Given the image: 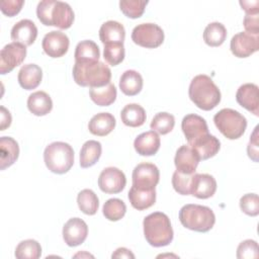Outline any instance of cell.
I'll list each match as a JSON object with an SVG mask.
<instances>
[{"mask_svg":"<svg viewBox=\"0 0 259 259\" xmlns=\"http://www.w3.org/2000/svg\"><path fill=\"white\" fill-rule=\"evenodd\" d=\"M38 20L47 26H57L61 29L71 27L74 21V11L67 2L42 0L36 6Z\"/></svg>","mask_w":259,"mask_h":259,"instance_id":"cell-1","label":"cell"},{"mask_svg":"<svg viewBox=\"0 0 259 259\" xmlns=\"http://www.w3.org/2000/svg\"><path fill=\"white\" fill-rule=\"evenodd\" d=\"M190 100L202 110H211L221 102V91L212 79L204 74L195 76L189 85Z\"/></svg>","mask_w":259,"mask_h":259,"instance_id":"cell-2","label":"cell"},{"mask_svg":"<svg viewBox=\"0 0 259 259\" xmlns=\"http://www.w3.org/2000/svg\"><path fill=\"white\" fill-rule=\"evenodd\" d=\"M144 236L153 247L168 246L173 240V229L170 220L164 212L156 211L148 214L143 222Z\"/></svg>","mask_w":259,"mask_h":259,"instance_id":"cell-3","label":"cell"},{"mask_svg":"<svg viewBox=\"0 0 259 259\" xmlns=\"http://www.w3.org/2000/svg\"><path fill=\"white\" fill-rule=\"evenodd\" d=\"M74 81L83 87H101L110 83L111 71L103 62L76 63L73 66Z\"/></svg>","mask_w":259,"mask_h":259,"instance_id":"cell-4","label":"cell"},{"mask_svg":"<svg viewBox=\"0 0 259 259\" xmlns=\"http://www.w3.org/2000/svg\"><path fill=\"white\" fill-rule=\"evenodd\" d=\"M179 221L186 229L205 233L212 229L215 223V215L208 206L189 203L180 208Z\"/></svg>","mask_w":259,"mask_h":259,"instance_id":"cell-5","label":"cell"},{"mask_svg":"<svg viewBox=\"0 0 259 259\" xmlns=\"http://www.w3.org/2000/svg\"><path fill=\"white\" fill-rule=\"evenodd\" d=\"M44 161L51 172L64 174L74 164V150L68 143L54 142L46 147Z\"/></svg>","mask_w":259,"mask_h":259,"instance_id":"cell-6","label":"cell"},{"mask_svg":"<svg viewBox=\"0 0 259 259\" xmlns=\"http://www.w3.org/2000/svg\"><path fill=\"white\" fill-rule=\"evenodd\" d=\"M217 128L229 140H237L243 136L247 127V119L239 111L223 108L213 116Z\"/></svg>","mask_w":259,"mask_h":259,"instance_id":"cell-7","label":"cell"},{"mask_svg":"<svg viewBox=\"0 0 259 259\" xmlns=\"http://www.w3.org/2000/svg\"><path fill=\"white\" fill-rule=\"evenodd\" d=\"M133 41L143 48L155 49L164 41V31L156 23H141L132 31Z\"/></svg>","mask_w":259,"mask_h":259,"instance_id":"cell-8","label":"cell"},{"mask_svg":"<svg viewBox=\"0 0 259 259\" xmlns=\"http://www.w3.org/2000/svg\"><path fill=\"white\" fill-rule=\"evenodd\" d=\"M133 185L140 189H155L160 179V171L155 164L140 163L133 170Z\"/></svg>","mask_w":259,"mask_h":259,"instance_id":"cell-9","label":"cell"},{"mask_svg":"<svg viewBox=\"0 0 259 259\" xmlns=\"http://www.w3.org/2000/svg\"><path fill=\"white\" fill-rule=\"evenodd\" d=\"M26 57V47L19 42H10L0 52V73L2 75L11 72L22 64Z\"/></svg>","mask_w":259,"mask_h":259,"instance_id":"cell-10","label":"cell"},{"mask_svg":"<svg viewBox=\"0 0 259 259\" xmlns=\"http://www.w3.org/2000/svg\"><path fill=\"white\" fill-rule=\"evenodd\" d=\"M126 184L124 173L116 167L104 168L98 177V186L101 191L109 194L119 193Z\"/></svg>","mask_w":259,"mask_h":259,"instance_id":"cell-11","label":"cell"},{"mask_svg":"<svg viewBox=\"0 0 259 259\" xmlns=\"http://www.w3.org/2000/svg\"><path fill=\"white\" fill-rule=\"evenodd\" d=\"M232 54L237 58H247L259 50V35L246 31L236 33L230 42Z\"/></svg>","mask_w":259,"mask_h":259,"instance_id":"cell-12","label":"cell"},{"mask_svg":"<svg viewBox=\"0 0 259 259\" xmlns=\"http://www.w3.org/2000/svg\"><path fill=\"white\" fill-rule=\"evenodd\" d=\"M70 40L66 33L60 30H52L48 32L41 42L44 52L51 58L63 57L69 49Z\"/></svg>","mask_w":259,"mask_h":259,"instance_id":"cell-13","label":"cell"},{"mask_svg":"<svg viewBox=\"0 0 259 259\" xmlns=\"http://www.w3.org/2000/svg\"><path fill=\"white\" fill-rule=\"evenodd\" d=\"M88 235L87 224L80 218H72L63 227V239L70 247L84 243Z\"/></svg>","mask_w":259,"mask_h":259,"instance_id":"cell-14","label":"cell"},{"mask_svg":"<svg viewBox=\"0 0 259 259\" xmlns=\"http://www.w3.org/2000/svg\"><path fill=\"white\" fill-rule=\"evenodd\" d=\"M181 128L188 145L208 134V127L205 119L194 113L187 114L183 117L181 121Z\"/></svg>","mask_w":259,"mask_h":259,"instance_id":"cell-15","label":"cell"},{"mask_svg":"<svg viewBox=\"0 0 259 259\" xmlns=\"http://www.w3.org/2000/svg\"><path fill=\"white\" fill-rule=\"evenodd\" d=\"M236 100L254 115H259V89L256 84L245 83L241 85L237 90Z\"/></svg>","mask_w":259,"mask_h":259,"instance_id":"cell-16","label":"cell"},{"mask_svg":"<svg viewBox=\"0 0 259 259\" xmlns=\"http://www.w3.org/2000/svg\"><path fill=\"white\" fill-rule=\"evenodd\" d=\"M199 161L197 153L189 145H182L178 148L174 158L176 170L184 174L195 173Z\"/></svg>","mask_w":259,"mask_h":259,"instance_id":"cell-17","label":"cell"},{"mask_svg":"<svg viewBox=\"0 0 259 259\" xmlns=\"http://www.w3.org/2000/svg\"><path fill=\"white\" fill-rule=\"evenodd\" d=\"M217 190V181L206 173H194L190 185V195L200 199L211 197Z\"/></svg>","mask_w":259,"mask_h":259,"instance_id":"cell-18","label":"cell"},{"mask_svg":"<svg viewBox=\"0 0 259 259\" xmlns=\"http://www.w3.org/2000/svg\"><path fill=\"white\" fill-rule=\"evenodd\" d=\"M11 38L15 42L27 47L34 42L37 36V27L30 19H21L11 28Z\"/></svg>","mask_w":259,"mask_h":259,"instance_id":"cell-19","label":"cell"},{"mask_svg":"<svg viewBox=\"0 0 259 259\" xmlns=\"http://www.w3.org/2000/svg\"><path fill=\"white\" fill-rule=\"evenodd\" d=\"M160 137L154 131L145 132L139 135L134 141V147L141 156H153L160 149Z\"/></svg>","mask_w":259,"mask_h":259,"instance_id":"cell-20","label":"cell"},{"mask_svg":"<svg viewBox=\"0 0 259 259\" xmlns=\"http://www.w3.org/2000/svg\"><path fill=\"white\" fill-rule=\"evenodd\" d=\"M99 38L103 45L123 44L125 38L124 26L115 20L105 21L99 28Z\"/></svg>","mask_w":259,"mask_h":259,"instance_id":"cell-21","label":"cell"},{"mask_svg":"<svg viewBox=\"0 0 259 259\" xmlns=\"http://www.w3.org/2000/svg\"><path fill=\"white\" fill-rule=\"evenodd\" d=\"M18 83L25 90L36 88L42 79V71L36 64L23 65L18 72Z\"/></svg>","mask_w":259,"mask_h":259,"instance_id":"cell-22","label":"cell"},{"mask_svg":"<svg viewBox=\"0 0 259 259\" xmlns=\"http://www.w3.org/2000/svg\"><path fill=\"white\" fill-rule=\"evenodd\" d=\"M198 155L200 160H207L213 157L221 148V143L218 138L209 133L189 145Z\"/></svg>","mask_w":259,"mask_h":259,"instance_id":"cell-23","label":"cell"},{"mask_svg":"<svg viewBox=\"0 0 259 259\" xmlns=\"http://www.w3.org/2000/svg\"><path fill=\"white\" fill-rule=\"evenodd\" d=\"M115 124L116 120L111 113L100 112L92 116L88 123V130L94 136L104 137L113 131Z\"/></svg>","mask_w":259,"mask_h":259,"instance_id":"cell-24","label":"cell"},{"mask_svg":"<svg viewBox=\"0 0 259 259\" xmlns=\"http://www.w3.org/2000/svg\"><path fill=\"white\" fill-rule=\"evenodd\" d=\"M19 146L11 137L0 138V169L4 170L11 166L18 158Z\"/></svg>","mask_w":259,"mask_h":259,"instance_id":"cell-25","label":"cell"},{"mask_svg":"<svg viewBox=\"0 0 259 259\" xmlns=\"http://www.w3.org/2000/svg\"><path fill=\"white\" fill-rule=\"evenodd\" d=\"M27 107L32 114L42 116L51 112L53 108V101L47 92L35 91L28 96Z\"/></svg>","mask_w":259,"mask_h":259,"instance_id":"cell-26","label":"cell"},{"mask_svg":"<svg viewBox=\"0 0 259 259\" xmlns=\"http://www.w3.org/2000/svg\"><path fill=\"white\" fill-rule=\"evenodd\" d=\"M128 200L132 206L138 210H144L151 207L156 201V190H145L135 187H131L128 191Z\"/></svg>","mask_w":259,"mask_h":259,"instance_id":"cell-27","label":"cell"},{"mask_svg":"<svg viewBox=\"0 0 259 259\" xmlns=\"http://www.w3.org/2000/svg\"><path fill=\"white\" fill-rule=\"evenodd\" d=\"M143 88V77L135 70L124 71L119 78V89L127 96H134Z\"/></svg>","mask_w":259,"mask_h":259,"instance_id":"cell-28","label":"cell"},{"mask_svg":"<svg viewBox=\"0 0 259 259\" xmlns=\"http://www.w3.org/2000/svg\"><path fill=\"white\" fill-rule=\"evenodd\" d=\"M146 117L145 109L137 103L126 104L120 112L121 121L131 127H138L143 125L146 121Z\"/></svg>","mask_w":259,"mask_h":259,"instance_id":"cell-29","label":"cell"},{"mask_svg":"<svg viewBox=\"0 0 259 259\" xmlns=\"http://www.w3.org/2000/svg\"><path fill=\"white\" fill-rule=\"evenodd\" d=\"M74 57L76 63L96 62L99 61L100 51L98 46L93 40L85 39L78 42L76 46Z\"/></svg>","mask_w":259,"mask_h":259,"instance_id":"cell-30","label":"cell"},{"mask_svg":"<svg viewBox=\"0 0 259 259\" xmlns=\"http://www.w3.org/2000/svg\"><path fill=\"white\" fill-rule=\"evenodd\" d=\"M91 100L99 106H108L116 99V88L114 84L108 83L101 87H92L89 89Z\"/></svg>","mask_w":259,"mask_h":259,"instance_id":"cell-31","label":"cell"},{"mask_svg":"<svg viewBox=\"0 0 259 259\" xmlns=\"http://www.w3.org/2000/svg\"><path fill=\"white\" fill-rule=\"evenodd\" d=\"M102 152L101 144L94 140L85 142L80 150V166L82 168H89L96 164Z\"/></svg>","mask_w":259,"mask_h":259,"instance_id":"cell-32","label":"cell"},{"mask_svg":"<svg viewBox=\"0 0 259 259\" xmlns=\"http://www.w3.org/2000/svg\"><path fill=\"white\" fill-rule=\"evenodd\" d=\"M227 37V29L221 22L214 21L208 23L203 31V40L209 47H219L223 45Z\"/></svg>","mask_w":259,"mask_h":259,"instance_id":"cell-33","label":"cell"},{"mask_svg":"<svg viewBox=\"0 0 259 259\" xmlns=\"http://www.w3.org/2000/svg\"><path fill=\"white\" fill-rule=\"evenodd\" d=\"M77 203L80 210L88 215H93L98 210L99 200L91 189H83L77 195Z\"/></svg>","mask_w":259,"mask_h":259,"instance_id":"cell-34","label":"cell"},{"mask_svg":"<svg viewBox=\"0 0 259 259\" xmlns=\"http://www.w3.org/2000/svg\"><path fill=\"white\" fill-rule=\"evenodd\" d=\"M14 254L18 259H37L41 255V247L37 241L27 239L16 246Z\"/></svg>","mask_w":259,"mask_h":259,"instance_id":"cell-35","label":"cell"},{"mask_svg":"<svg viewBox=\"0 0 259 259\" xmlns=\"http://www.w3.org/2000/svg\"><path fill=\"white\" fill-rule=\"evenodd\" d=\"M126 211L125 203L119 198H110L106 200L102 207L103 215L111 222H116L122 219Z\"/></svg>","mask_w":259,"mask_h":259,"instance_id":"cell-36","label":"cell"},{"mask_svg":"<svg viewBox=\"0 0 259 259\" xmlns=\"http://www.w3.org/2000/svg\"><path fill=\"white\" fill-rule=\"evenodd\" d=\"M174 125H175V118L171 113H168V112L157 113L153 117L150 124L152 131L160 135H167L173 130Z\"/></svg>","mask_w":259,"mask_h":259,"instance_id":"cell-37","label":"cell"},{"mask_svg":"<svg viewBox=\"0 0 259 259\" xmlns=\"http://www.w3.org/2000/svg\"><path fill=\"white\" fill-rule=\"evenodd\" d=\"M147 4V0H121L119 1V8L125 16L130 18H139L143 15Z\"/></svg>","mask_w":259,"mask_h":259,"instance_id":"cell-38","label":"cell"},{"mask_svg":"<svg viewBox=\"0 0 259 259\" xmlns=\"http://www.w3.org/2000/svg\"><path fill=\"white\" fill-rule=\"evenodd\" d=\"M123 44H106L104 45L103 58L111 66L120 64L124 59Z\"/></svg>","mask_w":259,"mask_h":259,"instance_id":"cell-39","label":"cell"},{"mask_svg":"<svg viewBox=\"0 0 259 259\" xmlns=\"http://www.w3.org/2000/svg\"><path fill=\"white\" fill-rule=\"evenodd\" d=\"M193 174H184L176 170L172 175V185L175 191L182 195H190V185Z\"/></svg>","mask_w":259,"mask_h":259,"instance_id":"cell-40","label":"cell"},{"mask_svg":"<svg viewBox=\"0 0 259 259\" xmlns=\"http://www.w3.org/2000/svg\"><path fill=\"white\" fill-rule=\"evenodd\" d=\"M241 210L250 217H256L259 213V198L256 193H247L240 198Z\"/></svg>","mask_w":259,"mask_h":259,"instance_id":"cell-41","label":"cell"},{"mask_svg":"<svg viewBox=\"0 0 259 259\" xmlns=\"http://www.w3.org/2000/svg\"><path fill=\"white\" fill-rule=\"evenodd\" d=\"M258 244L256 241L248 239L241 242L237 248V257L239 259L258 258Z\"/></svg>","mask_w":259,"mask_h":259,"instance_id":"cell-42","label":"cell"},{"mask_svg":"<svg viewBox=\"0 0 259 259\" xmlns=\"http://www.w3.org/2000/svg\"><path fill=\"white\" fill-rule=\"evenodd\" d=\"M23 4V0H2L0 2V8L5 15L11 17L21 10Z\"/></svg>","mask_w":259,"mask_h":259,"instance_id":"cell-43","label":"cell"},{"mask_svg":"<svg viewBox=\"0 0 259 259\" xmlns=\"http://www.w3.org/2000/svg\"><path fill=\"white\" fill-rule=\"evenodd\" d=\"M247 153L250 159L254 162H258L259 155V142H258V126L254 128L253 134L250 137V141L247 147Z\"/></svg>","mask_w":259,"mask_h":259,"instance_id":"cell-44","label":"cell"},{"mask_svg":"<svg viewBox=\"0 0 259 259\" xmlns=\"http://www.w3.org/2000/svg\"><path fill=\"white\" fill-rule=\"evenodd\" d=\"M259 13L246 14L243 20V25L246 29V32L251 34H259Z\"/></svg>","mask_w":259,"mask_h":259,"instance_id":"cell-45","label":"cell"},{"mask_svg":"<svg viewBox=\"0 0 259 259\" xmlns=\"http://www.w3.org/2000/svg\"><path fill=\"white\" fill-rule=\"evenodd\" d=\"M242 9L245 10L246 14H254L259 13V1H240L239 2Z\"/></svg>","mask_w":259,"mask_h":259,"instance_id":"cell-46","label":"cell"},{"mask_svg":"<svg viewBox=\"0 0 259 259\" xmlns=\"http://www.w3.org/2000/svg\"><path fill=\"white\" fill-rule=\"evenodd\" d=\"M1 109V125H0V131H4L5 128L9 127L11 124V114L9 112V110H7L4 106L0 107Z\"/></svg>","mask_w":259,"mask_h":259,"instance_id":"cell-47","label":"cell"},{"mask_svg":"<svg viewBox=\"0 0 259 259\" xmlns=\"http://www.w3.org/2000/svg\"><path fill=\"white\" fill-rule=\"evenodd\" d=\"M112 258H135V255L131 252V250L126 248H117L111 255Z\"/></svg>","mask_w":259,"mask_h":259,"instance_id":"cell-48","label":"cell"},{"mask_svg":"<svg viewBox=\"0 0 259 259\" xmlns=\"http://www.w3.org/2000/svg\"><path fill=\"white\" fill-rule=\"evenodd\" d=\"M79 256H81V257H83V256H87V257H93L92 255H90V254H88V253H78V254H76L74 257H79Z\"/></svg>","mask_w":259,"mask_h":259,"instance_id":"cell-49","label":"cell"}]
</instances>
